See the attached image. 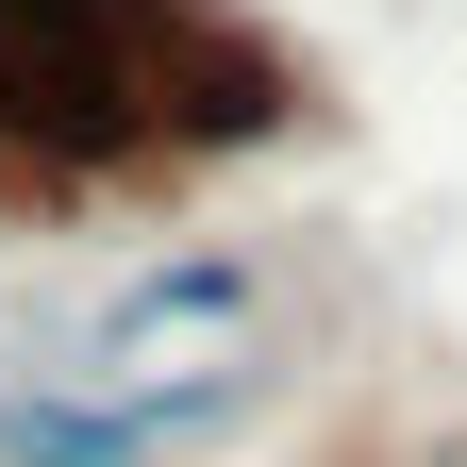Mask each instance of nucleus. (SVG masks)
<instances>
[{"instance_id":"nucleus-1","label":"nucleus","mask_w":467,"mask_h":467,"mask_svg":"<svg viewBox=\"0 0 467 467\" xmlns=\"http://www.w3.org/2000/svg\"><path fill=\"white\" fill-rule=\"evenodd\" d=\"M0 451H17V467H150L167 434H150V400H0Z\"/></svg>"},{"instance_id":"nucleus-2","label":"nucleus","mask_w":467,"mask_h":467,"mask_svg":"<svg viewBox=\"0 0 467 467\" xmlns=\"http://www.w3.org/2000/svg\"><path fill=\"white\" fill-rule=\"evenodd\" d=\"M167 317H251V267H234V251H184V267H150L134 301H117V334H167Z\"/></svg>"}]
</instances>
